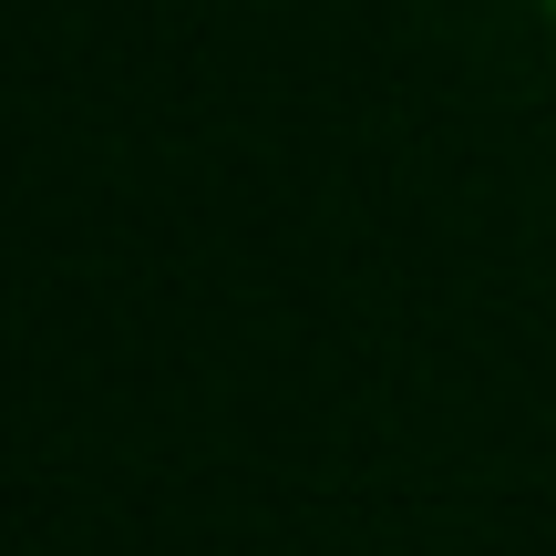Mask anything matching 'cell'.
<instances>
[{
    "label": "cell",
    "mask_w": 556,
    "mask_h": 556,
    "mask_svg": "<svg viewBox=\"0 0 556 556\" xmlns=\"http://www.w3.org/2000/svg\"><path fill=\"white\" fill-rule=\"evenodd\" d=\"M546 11H556V0H546Z\"/></svg>",
    "instance_id": "1"
}]
</instances>
